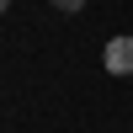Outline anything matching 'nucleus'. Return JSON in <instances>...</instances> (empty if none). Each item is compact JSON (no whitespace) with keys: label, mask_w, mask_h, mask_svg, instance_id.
<instances>
[{"label":"nucleus","mask_w":133,"mask_h":133,"mask_svg":"<svg viewBox=\"0 0 133 133\" xmlns=\"http://www.w3.org/2000/svg\"><path fill=\"white\" fill-rule=\"evenodd\" d=\"M101 64H107V75H133V32H128V37H112V43H107Z\"/></svg>","instance_id":"f257e3e1"},{"label":"nucleus","mask_w":133,"mask_h":133,"mask_svg":"<svg viewBox=\"0 0 133 133\" xmlns=\"http://www.w3.org/2000/svg\"><path fill=\"white\" fill-rule=\"evenodd\" d=\"M48 5H53V11H69V16H75V11H85V0H48Z\"/></svg>","instance_id":"f03ea898"},{"label":"nucleus","mask_w":133,"mask_h":133,"mask_svg":"<svg viewBox=\"0 0 133 133\" xmlns=\"http://www.w3.org/2000/svg\"><path fill=\"white\" fill-rule=\"evenodd\" d=\"M0 11H11V0H0Z\"/></svg>","instance_id":"7ed1b4c3"}]
</instances>
